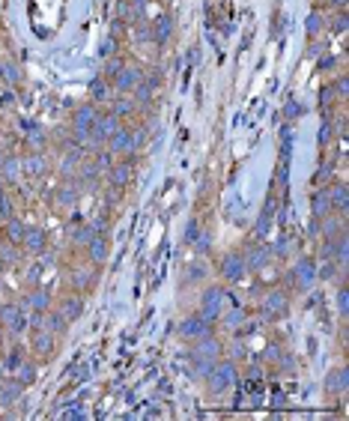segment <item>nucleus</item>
<instances>
[{
    "label": "nucleus",
    "instance_id": "6",
    "mask_svg": "<svg viewBox=\"0 0 349 421\" xmlns=\"http://www.w3.org/2000/svg\"><path fill=\"white\" fill-rule=\"evenodd\" d=\"M48 325H51V335H66L69 320H66L63 311H48Z\"/></svg>",
    "mask_w": 349,
    "mask_h": 421
},
{
    "label": "nucleus",
    "instance_id": "7",
    "mask_svg": "<svg viewBox=\"0 0 349 421\" xmlns=\"http://www.w3.org/2000/svg\"><path fill=\"white\" fill-rule=\"evenodd\" d=\"M33 347H36V353H42V356H51V353H54V341H51V332H39V335L33 338Z\"/></svg>",
    "mask_w": 349,
    "mask_h": 421
},
{
    "label": "nucleus",
    "instance_id": "11",
    "mask_svg": "<svg viewBox=\"0 0 349 421\" xmlns=\"http://www.w3.org/2000/svg\"><path fill=\"white\" fill-rule=\"evenodd\" d=\"M30 305L36 308V311H45L48 305H51V299H48V293H42V290H36L30 296Z\"/></svg>",
    "mask_w": 349,
    "mask_h": 421
},
{
    "label": "nucleus",
    "instance_id": "3",
    "mask_svg": "<svg viewBox=\"0 0 349 421\" xmlns=\"http://www.w3.org/2000/svg\"><path fill=\"white\" fill-rule=\"evenodd\" d=\"M206 320L197 314V317H188V320H182V325H179V332H182V338H200V335H206Z\"/></svg>",
    "mask_w": 349,
    "mask_h": 421
},
{
    "label": "nucleus",
    "instance_id": "15",
    "mask_svg": "<svg viewBox=\"0 0 349 421\" xmlns=\"http://www.w3.org/2000/svg\"><path fill=\"white\" fill-rule=\"evenodd\" d=\"M337 302H340V314L346 317V290H340V293H337Z\"/></svg>",
    "mask_w": 349,
    "mask_h": 421
},
{
    "label": "nucleus",
    "instance_id": "5",
    "mask_svg": "<svg viewBox=\"0 0 349 421\" xmlns=\"http://www.w3.org/2000/svg\"><path fill=\"white\" fill-rule=\"evenodd\" d=\"M0 320L9 325L12 332H24V325H27V320H24V311H18V308H6V311L0 314Z\"/></svg>",
    "mask_w": 349,
    "mask_h": 421
},
{
    "label": "nucleus",
    "instance_id": "9",
    "mask_svg": "<svg viewBox=\"0 0 349 421\" xmlns=\"http://www.w3.org/2000/svg\"><path fill=\"white\" fill-rule=\"evenodd\" d=\"M33 377H36V367H33L30 361H21V364H18V383H21V386H30Z\"/></svg>",
    "mask_w": 349,
    "mask_h": 421
},
{
    "label": "nucleus",
    "instance_id": "10",
    "mask_svg": "<svg viewBox=\"0 0 349 421\" xmlns=\"http://www.w3.org/2000/svg\"><path fill=\"white\" fill-rule=\"evenodd\" d=\"M60 311L66 314V320H75V317H81V302L78 299H69V302L60 305Z\"/></svg>",
    "mask_w": 349,
    "mask_h": 421
},
{
    "label": "nucleus",
    "instance_id": "1",
    "mask_svg": "<svg viewBox=\"0 0 349 421\" xmlns=\"http://www.w3.org/2000/svg\"><path fill=\"white\" fill-rule=\"evenodd\" d=\"M206 377H209V389L212 391H224L230 386V380L236 377V367L230 361H221V364H212V370Z\"/></svg>",
    "mask_w": 349,
    "mask_h": 421
},
{
    "label": "nucleus",
    "instance_id": "4",
    "mask_svg": "<svg viewBox=\"0 0 349 421\" xmlns=\"http://www.w3.org/2000/svg\"><path fill=\"white\" fill-rule=\"evenodd\" d=\"M263 311L269 314V317H284L286 314V296H281V293L275 290V293H269V299H266V305H263Z\"/></svg>",
    "mask_w": 349,
    "mask_h": 421
},
{
    "label": "nucleus",
    "instance_id": "8",
    "mask_svg": "<svg viewBox=\"0 0 349 421\" xmlns=\"http://www.w3.org/2000/svg\"><path fill=\"white\" fill-rule=\"evenodd\" d=\"M242 272H245V266H242V260H239V257H227V260H224V275H227V278L239 281V278H242Z\"/></svg>",
    "mask_w": 349,
    "mask_h": 421
},
{
    "label": "nucleus",
    "instance_id": "12",
    "mask_svg": "<svg viewBox=\"0 0 349 421\" xmlns=\"http://www.w3.org/2000/svg\"><path fill=\"white\" fill-rule=\"evenodd\" d=\"M328 383H331L328 389H334V391H343V389H346V370H337V373H334V377H331Z\"/></svg>",
    "mask_w": 349,
    "mask_h": 421
},
{
    "label": "nucleus",
    "instance_id": "2",
    "mask_svg": "<svg viewBox=\"0 0 349 421\" xmlns=\"http://www.w3.org/2000/svg\"><path fill=\"white\" fill-rule=\"evenodd\" d=\"M197 341H200V344L194 347V358H215V356H221V344H218L215 338L200 335Z\"/></svg>",
    "mask_w": 349,
    "mask_h": 421
},
{
    "label": "nucleus",
    "instance_id": "13",
    "mask_svg": "<svg viewBox=\"0 0 349 421\" xmlns=\"http://www.w3.org/2000/svg\"><path fill=\"white\" fill-rule=\"evenodd\" d=\"M93 123H95L93 111H87V108H84V111H81V114H78V126H81V131L87 129V126H93Z\"/></svg>",
    "mask_w": 349,
    "mask_h": 421
},
{
    "label": "nucleus",
    "instance_id": "14",
    "mask_svg": "<svg viewBox=\"0 0 349 421\" xmlns=\"http://www.w3.org/2000/svg\"><path fill=\"white\" fill-rule=\"evenodd\" d=\"M39 245H45V236H42V233H36V230H33V233H30V248H33V251H36V248H39Z\"/></svg>",
    "mask_w": 349,
    "mask_h": 421
}]
</instances>
